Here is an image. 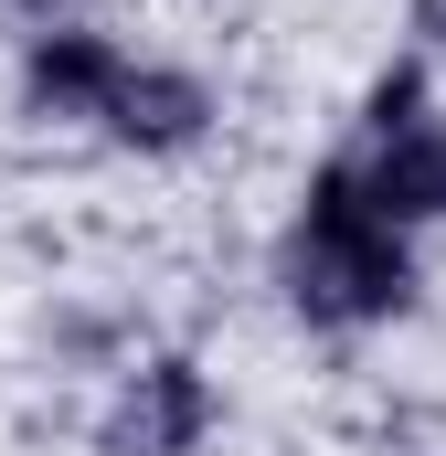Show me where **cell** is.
I'll use <instances>...</instances> for the list:
<instances>
[{
  "label": "cell",
  "mask_w": 446,
  "mask_h": 456,
  "mask_svg": "<svg viewBox=\"0 0 446 456\" xmlns=\"http://www.w3.org/2000/svg\"><path fill=\"white\" fill-rule=\"evenodd\" d=\"M287 297H298L309 319H340V330H351V319H393V308L415 297L404 224H383L351 170H319V181H309V213L287 233Z\"/></svg>",
  "instance_id": "1"
},
{
  "label": "cell",
  "mask_w": 446,
  "mask_h": 456,
  "mask_svg": "<svg viewBox=\"0 0 446 456\" xmlns=\"http://www.w3.org/2000/svg\"><path fill=\"white\" fill-rule=\"evenodd\" d=\"M351 181H361V202H372L383 224H436L446 213V117L383 127V149H372Z\"/></svg>",
  "instance_id": "2"
},
{
  "label": "cell",
  "mask_w": 446,
  "mask_h": 456,
  "mask_svg": "<svg viewBox=\"0 0 446 456\" xmlns=\"http://www.w3.org/2000/svg\"><path fill=\"white\" fill-rule=\"evenodd\" d=\"M202 425H213L202 371H192V361H160V371H138V382H128L107 446H117V456H192V446H202Z\"/></svg>",
  "instance_id": "3"
},
{
  "label": "cell",
  "mask_w": 446,
  "mask_h": 456,
  "mask_svg": "<svg viewBox=\"0 0 446 456\" xmlns=\"http://www.w3.org/2000/svg\"><path fill=\"white\" fill-rule=\"evenodd\" d=\"M128 86V53L96 32H43L32 43V107L54 117H107V96Z\"/></svg>",
  "instance_id": "4"
},
{
  "label": "cell",
  "mask_w": 446,
  "mask_h": 456,
  "mask_svg": "<svg viewBox=\"0 0 446 456\" xmlns=\"http://www.w3.org/2000/svg\"><path fill=\"white\" fill-rule=\"evenodd\" d=\"M202 117H213V107H202L192 75H138V64H128V86L107 96V127H117V138H138V149H181Z\"/></svg>",
  "instance_id": "5"
}]
</instances>
